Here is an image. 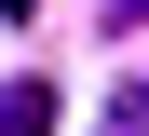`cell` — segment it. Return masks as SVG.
Returning <instances> with one entry per match:
<instances>
[{"label":"cell","mask_w":149,"mask_h":136,"mask_svg":"<svg viewBox=\"0 0 149 136\" xmlns=\"http://www.w3.org/2000/svg\"><path fill=\"white\" fill-rule=\"evenodd\" d=\"M0 136H54V82H41V68L0 82Z\"/></svg>","instance_id":"1"},{"label":"cell","mask_w":149,"mask_h":136,"mask_svg":"<svg viewBox=\"0 0 149 136\" xmlns=\"http://www.w3.org/2000/svg\"><path fill=\"white\" fill-rule=\"evenodd\" d=\"M122 123H136V136H149V82H136V95H122Z\"/></svg>","instance_id":"2"}]
</instances>
